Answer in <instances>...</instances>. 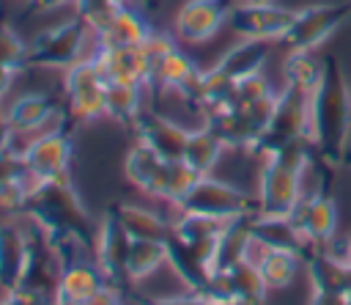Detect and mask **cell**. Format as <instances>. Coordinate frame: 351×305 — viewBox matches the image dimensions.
<instances>
[{
	"instance_id": "12",
	"label": "cell",
	"mask_w": 351,
	"mask_h": 305,
	"mask_svg": "<svg viewBox=\"0 0 351 305\" xmlns=\"http://www.w3.org/2000/svg\"><path fill=\"white\" fill-rule=\"evenodd\" d=\"M129 247H132V236L126 234V228L121 225L118 214L112 212V206L101 214V223L96 225V264L101 269V275L107 278V283L112 286H123L129 283L126 278V258H129Z\"/></svg>"
},
{
	"instance_id": "22",
	"label": "cell",
	"mask_w": 351,
	"mask_h": 305,
	"mask_svg": "<svg viewBox=\"0 0 351 305\" xmlns=\"http://www.w3.org/2000/svg\"><path fill=\"white\" fill-rule=\"evenodd\" d=\"M151 33H154V25L132 0L115 11L107 27L93 33V47H132V44H143Z\"/></svg>"
},
{
	"instance_id": "16",
	"label": "cell",
	"mask_w": 351,
	"mask_h": 305,
	"mask_svg": "<svg viewBox=\"0 0 351 305\" xmlns=\"http://www.w3.org/2000/svg\"><path fill=\"white\" fill-rule=\"evenodd\" d=\"M170 162H173V159L159 157L151 146H145V143L137 140V143L126 151V157H123V176H126V181H129L134 190H140L143 195L156 198V201H165Z\"/></svg>"
},
{
	"instance_id": "33",
	"label": "cell",
	"mask_w": 351,
	"mask_h": 305,
	"mask_svg": "<svg viewBox=\"0 0 351 305\" xmlns=\"http://www.w3.org/2000/svg\"><path fill=\"white\" fill-rule=\"evenodd\" d=\"M225 272L230 275V286H233V294L239 300H247L252 305H263L266 302L269 289H266V283H263V278H261V272H258L252 258H244V261H239L236 267H230Z\"/></svg>"
},
{
	"instance_id": "35",
	"label": "cell",
	"mask_w": 351,
	"mask_h": 305,
	"mask_svg": "<svg viewBox=\"0 0 351 305\" xmlns=\"http://www.w3.org/2000/svg\"><path fill=\"white\" fill-rule=\"evenodd\" d=\"M0 66L11 69L14 74L30 69V52H27V44H25V41L14 33V27L5 25V22H0Z\"/></svg>"
},
{
	"instance_id": "24",
	"label": "cell",
	"mask_w": 351,
	"mask_h": 305,
	"mask_svg": "<svg viewBox=\"0 0 351 305\" xmlns=\"http://www.w3.org/2000/svg\"><path fill=\"white\" fill-rule=\"evenodd\" d=\"M107 286V278L101 275L99 264H88V261H69L63 269H60V278H58V289H55V297L52 300H69L74 305H85L99 289Z\"/></svg>"
},
{
	"instance_id": "49",
	"label": "cell",
	"mask_w": 351,
	"mask_h": 305,
	"mask_svg": "<svg viewBox=\"0 0 351 305\" xmlns=\"http://www.w3.org/2000/svg\"><path fill=\"white\" fill-rule=\"evenodd\" d=\"M343 305H351V286H348L346 294H343Z\"/></svg>"
},
{
	"instance_id": "20",
	"label": "cell",
	"mask_w": 351,
	"mask_h": 305,
	"mask_svg": "<svg viewBox=\"0 0 351 305\" xmlns=\"http://www.w3.org/2000/svg\"><path fill=\"white\" fill-rule=\"evenodd\" d=\"M310 291H337L346 294L351 286V267L346 258L329 245V247H310L304 256Z\"/></svg>"
},
{
	"instance_id": "32",
	"label": "cell",
	"mask_w": 351,
	"mask_h": 305,
	"mask_svg": "<svg viewBox=\"0 0 351 305\" xmlns=\"http://www.w3.org/2000/svg\"><path fill=\"white\" fill-rule=\"evenodd\" d=\"M324 71V58H318L315 52H288L282 60V82L291 88H299L304 93H313V88L318 85Z\"/></svg>"
},
{
	"instance_id": "5",
	"label": "cell",
	"mask_w": 351,
	"mask_h": 305,
	"mask_svg": "<svg viewBox=\"0 0 351 305\" xmlns=\"http://www.w3.org/2000/svg\"><path fill=\"white\" fill-rule=\"evenodd\" d=\"M302 137H310V93L282 85V91H277V104H274L271 121L255 146V154L266 157V154L282 148L285 143H293Z\"/></svg>"
},
{
	"instance_id": "1",
	"label": "cell",
	"mask_w": 351,
	"mask_h": 305,
	"mask_svg": "<svg viewBox=\"0 0 351 305\" xmlns=\"http://www.w3.org/2000/svg\"><path fill=\"white\" fill-rule=\"evenodd\" d=\"M310 140L315 159L340 168L351 140V85L335 55H324V71L310 93Z\"/></svg>"
},
{
	"instance_id": "15",
	"label": "cell",
	"mask_w": 351,
	"mask_h": 305,
	"mask_svg": "<svg viewBox=\"0 0 351 305\" xmlns=\"http://www.w3.org/2000/svg\"><path fill=\"white\" fill-rule=\"evenodd\" d=\"M104 82H129L145 88L151 82V63L143 44L132 47H93L90 52Z\"/></svg>"
},
{
	"instance_id": "27",
	"label": "cell",
	"mask_w": 351,
	"mask_h": 305,
	"mask_svg": "<svg viewBox=\"0 0 351 305\" xmlns=\"http://www.w3.org/2000/svg\"><path fill=\"white\" fill-rule=\"evenodd\" d=\"M167 264L173 267V272L178 275V280L186 286V291L192 294H200L211 278V269L197 258V253L184 242L178 239L176 234L167 239Z\"/></svg>"
},
{
	"instance_id": "29",
	"label": "cell",
	"mask_w": 351,
	"mask_h": 305,
	"mask_svg": "<svg viewBox=\"0 0 351 305\" xmlns=\"http://www.w3.org/2000/svg\"><path fill=\"white\" fill-rule=\"evenodd\" d=\"M222 151H225V143L203 124L200 129H189V137H186V146H184V157L181 159L192 170H197L200 176H208L217 168Z\"/></svg>"
},
{
	"instance_id": "37",
	"label": "cell",
	"mask_w": 351,
	"mask_h": 305,
	"mask_svg": "<svg viewBox=\"0 0 351 305\" xmlns=\"http://www.w3.org/2000/svg\"><path fill=\"white\" fill-rule=\"evenodd\" d=\"M121 5V0H74V14L90 27V33H99L101 27L110 25Z\"/></svg>"
},
{
	"instance_id": "7",
	"label": "cell",
	"mask_w": 351,
	"mask_h": 305,
	"mask_svg": "<svg viewBox=\"0 0 351 305\" xmlns=\"http://www.w3.org/2000/svg\"><path fill=\"white\" fill-rule=\"evenodd\" d=\"M302 179L304 170L277 159V157H263L261 173H258V214H277L288 217L293 206L299 203L302 192Z\"/></svg>"
},
{
	"instance_id": "23",
	"label": "cell",
	"mask_w": 351,
	"mask_h": 305,
	"mask_svg": "<svg viewBox=\"0 0 351 305\" xmlns=\"http://www.w3.org/2000/svg\"><path fill=\"white\" fill-rule=\"evenodd\" d=\"M27 264V231L14 223H0V291L19 289Z\"/></svg>"
},
{
	"instance_id": "6",
	"label": "cell",
	"mask_w": 351,
	"mask_h": 305,
	"mask_svg": "<svg viewBox=\"0 0 351 305\" xmlns=\"http://www.w3.org/2000/svg\"><path fill=\"white\" fill-rule=\"evenodd\" d=\"M178 209L211 214V217H219V220H236V217H244V214L258 212V201L252 195H247L244 190H239L236 184L222 181V179H214L208 173V176H200L197 179V184L181 201Z\"/></svg>"
},
{
	"instance_id": "47",
	"label": "cell",
	"mask_w": 351,
	"mask_h": 305,
	"mask_svg": "<svg viewBox=\"0 0 351 305\" xmlns=\"http://www.w3.org/2000/svg\"><path fill=\"white\" fill-rule=\"evenodd\" d=\"M148 305H178V297H167V300H156V302H148Z\"/></svg>"
},
{
	"instance_id": "3",
	"label": "cell",
	"mask_w": 351,
	"mask_h": 305,
	"mask_svg": "<svg viewBox=\"0 0 351 305\" xmlns=\"http://www.w3.org/2000/svg\"><path fill=\"white\" fill-rule=\"evenodd\" d=\"M88 36H93V33L77 14L66 22L38 30L27 44L30 69H60V71L69 69L71 63L85 58L82 49L88 44Z\"/></svg>"
},
{
	"instance_id": "38",
	"label": "cell",
	"mask_w": 351,
	"mask_h": 305,
	"mask_svg": "<svg viewBox=\"0 0 351 305\" xmlns=\"http://www.w3.org/2000/svg\"><path fill=\"white\" fill-rule=\"evenodd\" d=\"M30 179L3 181L0 184V214H25V203L30 195Z\"/></svg>"
},
{
	"instance_id": "31",
	"label": "cell",
	"mask_w": 351,
	"mask_h": 305,
	"mask_svg": "<svg viewBox=\"0 0 351 305\" xmlns=\"http://www.w3.org/2000/svg\"><path fill=\"white\" fill-rule=\"evenodd\" d=\"M140 96H143V88H140V85L107 82V91H104V115L112 118L115 124L132 126L134 118L143 113Z\"/></svg>"
},
{
	"instance_id": "46",
	"label": "cell",
	"mask_w": 351,
	"mask_h": 305,
	"mask_svg": "<svg viewBox=\"0 0 351 305\" xmlns=\"http://www.w3.org/2000/svg\"><path fill=\"white\" fill-rule=\"evenodd\" d=\"M340 256H343V258H346V264L351 267V234L343 239V253H340Z\"/></svg>"
},
{
	"instance_id": "50",
	"label": "cell",
	"mask_w": 351,
	"mask_h": 305,
	"mask_svg": "<svg viewBox=\"0 0 351 305\" xmlns=\"http://www.w3.org/2000/svg\"><path fill=\"white\" fill-rule=\"evenodd\" d=\"M239 3H263V0H239Z\"/></svg>"
},
{
	"instance_id": "19",
	"label": "cell",
	"mask_w": 351,
	"mask_h": 305,
	"mask_svg": "<svg viewBox=\"0 0 351 305\" xmlns=\"http://www.w3.org/2000/svg\"><path fill=\"white\" fill-rule=\"evenodd\" d=\"M3 113L14 135H30V132L44 129L60 113V99L47 91H30V93L11 99L3 107Z\"/></svg>"
},
{
	"instance_id": "43",
	"label": "cell",
	"mask_w": 351,
	"mask_h": 305,
	"mask_svg": "<svg viewBox=\"0 0 351 305\" xmlns=\"http://www.w3.org/2000/svg\"><path fill=\"white\" fill-rule=\"evenodd\" d=\"M307 305H343V294H337V291H310Z\"/></svg>"
},
{
	"instance_id": "18",
	"label": "cell",
	"mask_w": 351,
	"mask_h": 305,
	"mask_svg": "<svg viewBox=\"0 0 351 305\" xmlns=\"http://www.w3.org/2000/svg\"><path fill=\"white\" fill-rule=\"evenodd\" d=\"M132 129H134L137 140L145 143V146H151L159 157H165V159H181L184 157V146H186L189 129H184L173 118L159 115L154 110H143L134 118Z\"/></svg>"
},
{
	"instance_id": "8",
	"label": "cell",
	"mask_w": 351,
	"mask_h": 305,
	"mask_svg": "<svg viewBox=\"0 0 351 305\" xmlns=\"http://www.w3.org/2000/svg\"><path fill=\"white\" fill-rule=\"evenodd\" d=\"M63 91H66V107L74 121H96L104 115V91L107 82L99 74L90 55L63 69Z\"/></svg>"
},
{
	"instance_id": "4",
	"label": "cell",
	"mask_w": 351,
	"mask_h": 305,
	"mask_svg": "<svg viewBox=\"0 0 351 305\" xmlns=\"http://www.w3.org/2000/svg\"><path fill=\"white\" fill-rule=\"evenodd\" d=\"M348 22H351V3H313L293 14V22L288 33L280 38V44L288 52H299V49L315 52Z\"/></svg>"
},
{
	"instance_id": "9",
	"label": "cell",
	"mask_w": 351,
	"mask_h": 305,
	"mask_svg": "<svg viewBox=\"0 0 351 305\" xmlns=\"http://www.w3.org/2000/svg\"><path fill=\"white\" fill-rule=\"evenodd\" d=\"M293 8H285L274 0L263 3H236L230 5L228 14V27L239 38H255V41H280L291 22H293Z\"/></svg>"
},
{
	"instance_id": "53",
	"label": "cell",
	"mask_w": 351,
	"mask_h": 305,
	"mask_svg": "<svg viewBox=\"0 0 351 305\" xmlns=\"http://www.w3.org/2000/svg\"><path fill=\"white\" fill-rule=\"evenodd\" d=\"M121 3H132V0H121Z\"/></svg>"
},
{
	"instance_id": "25",
	"label": "cell",
	"mask_w": 351,
	"mask_h": 305,
	"mask_svg": "<svg viewBox=\"0 0 351 305\" xmlns=\"http://www.w3.org/2000/svg\"><path fill=\"white\" fill-rule=\"evenodd\" d=\"M250 258L255 261L263 283L269 291H280V289H288L299 269L304 267V258L299 253H291V250H271V247H258L252 245V253Z\"/></svg>"
},
{
	"instance_id": "30",
	"label": "cell",
	"mask_w": 351,
	"mask_h": 305,
	"mask_svg": "<svg viewBox=\"0 0 351 305\" xmlns=\"http://www.w3.org/2000/svg\"><path fill=\"white\" fill-rule=\"evenodd\" d=\"M167 261V242L156 239H132L129 258H126V278L129 283H140L151 278Z\"/></svg>"
},
{
	"instance_id": "11",
	"label": "cell",
	"mask_w": 351,
	"mask_h": 305,
	"mask_svg": "<svg viewBox=\"0 0 351 305\" xmlns=\"http://www.w3.org/2000/svg\"><path fill=\"white\" fill-rule=\"evenodd\" d=\"M293 225L302 231L310 247H329L337 234V206L329 190H315L310 195H302L293 212L288 214Z\"/></svg>"
},
{
	"instance_id": "48",
	"label": "cell",
	"mask_w": 351,
	"mask_h": 305,
	"mask_svg": "<svg viewBox=\"0 0 351 305\" xmlns=\"http://www.w3.org/2000/svg\"><path fill=\"white\" fill-rule=\"evenodd\" d=\"M217 305H252V302H247V300H239V297H233V300H225V302H217Z\"/></svg>"
},
{
	"instance_id": "2",
	"label": "cell",
	"mask_w": 351,
	"mask_h": 305,
	"mask_svg": "<svg viewBox=\"0 0 351 305\" xmlns=\"http://www.w3.org/2000/svg\"><path fill=\"white\" fill-rule=\"evenodd\" d=\"M25 217H30L49 242L74 239L85 247L96 242L90 214L71 179L33 181L25 203Z\"/></svg>"
},
{
	"instance_id": "10",
	"label": "cell",
	"mask_w": 351,
	"mask_h": 305,
	"mask_svg": "<svg viewBox=\"0 0 351 305\" xmlns=\"http://www.w3.org/2000/svg\"><path fill=\"white\" fill-rule=\"evenodd\" d=\"M71 151H74L71 137L60 129H52L36 135L22 148V159L33 181H55V179H69Z\"/></svg>"
},
{
	"instance_id": "17",
	"label": "cell",
	"mask_w": 351,
	"mask_h": 305,
	"mask_svg": "<svg viewBox=\"0 0 351 305\" xmlns=\"http://www.w3.org/2000/svg\"><path fill=\"white\" fill-rule=\"evenodd\" d=\"M206 126L225 143V148H250V151H255V146L263 137L269 121L255 115L252 110L228 107V110L206 115Z\"/></svg>"
},
{
	"instance_id": "44",
	"label": "cell",
	"mask_w": 351,
	"mask_h": 305,
	"mask_svg": "<svg viewBox=\"0 0 351 305\" xmlns=\"http://www.w3.org/2000/svg\"><path fill=\"white\" fill-rule=\"evenodd\" d=\"M66 3H74V0H30V11H36V14H44V11H55V8H63Z\"/></svg>"
},
{
	"instance_id": "42",
	"label": "cell",
	"mask_w": 351,
	"mask_h": 305,
	"mask_svg": "<svg viewBox=\"0 0 351 305\" xmlns=\"http://www.w3.org/2000/svg\"><path fill=\"white\" fill-rule=\"evenodd\" d=\"M85 305H123V302H121V289L112 286V283H107V286L99 289Z\"/></svg>"
},
{
	"instance_id": "45",
	"label": "cell",
	"mask_w": 351,
	"mask_h": 305,
	"mask_svg": "<svg viewBox=\"0 0 351 305\" xmlns=\"http://www.w3.org/2000/svg\"><path fill=\"white\" fill-rule=\"evenodd\" d=\"M11 80H14V71L5 69V66H0V102L5 99V93H8V88H11Z\"/></svg>"
},
{
	"instance_id": "51",
	"label": "cell",
	"mask_w": 351,
	"mask_h": 305,
	"mask_svg": "<svg viewBox=\"0 0 351 305\" xmlns=\"http://www.w3.org/2000/svg\"><path fill=\"white\" fill-rule=\"evenodd\" d=\"M0 305H14V302H11V300H8V297H5V300H3V302H0Z\"/></svg>"
},
{
	"instance_id": "39",
	"label": "cell",
	"mask_w": 351,
	"mask_h": 305,
	"mask_svg": "<svg viewBox=\"0 0 351 305\" xmlns=\"http://www.w3.org/2000/svg\"><path fill=\"white\" fill-rule=\"evenodd\" d=\"M271 93H277V91L269 85V80H266L263 74H252V77L236 82L233 104H230V107H244V104L261 102V99H266V96H271Z\"/></svg>"
},
{
	"instance_id": "28",
	"label": "cell",
	"mask_w": 351,
	"mask_h": 305,
	"mask_svg": "<svg viewBox=\"0 0 351 305\" xmlns=\"http://www.w3.org/2000/svg\"><path fill=\"white\" fill-rule=\"evenodd\" d=\"M112 212L118 214L121 225L126 228V234L132 239H156V242H167L173 236V225H167L156 212L134 206V203H123L118 201L112 206Z\"/></svg>"
},
{
	"instance_id": "13",
	"label": "cell",
	"mask_w": 351,
	"mask_h": 305,
	"mask_svg": "<svg viewBox=\"0 0 351 305\" xmlns=\"http://www.w3.org/2000/svg\"><path fill=\"white\" fill-rule=\"evenodd\" d=\"M228 0H184L173 19L176 38L184 44H203L214 38L222 25H228Z\"/></svg>"
},
{
	"instance_id": "36",
	"label": "cell",
	"mask_w": 351,
	"mask_h": 305,
	"mask_svg": "<svg viewBox=\"0 0 351 305\" xmlns=\"http://www.w3.org/2000/svg\"><path fill=\"white\" fill-rule=\"evenodd\" d=\"M200 173L192 170L184 159H173L170 162V173H167V190H165V201L173 206H181V201L192 192V187L197 184Z\"/></svg>"
},
{
	"instance_id": "52",
	"label": "cell",
	"mask_w": 351,
	"mask_h": 305,
	"mask_svg": "<svg viewBox=\"0 0 351 305\" xmlns=\"http://www.w3.org/2000/svg\"><path fill=\"white\" fill-rule=\"evenodd\" d=\"M346 165H348V168H351V157H348V159H346Z\"/></svg>"
},
{
	"instance_id": "34",
	"label": "cell",
	"mask_w": 351,
	"mask_h": 305,
	"mask_svg": "<svg viewBox=\"0 0 351 305\" xmlns=\"http://www.w3.org/2000/svg\"><path fill=\"white\" fill-rule=\"evenodd\" d=\"M178 220L173 223V234L184 242H200V239H211L219 236L228 225V220L211 217V214H200V212H184L178 209Z\"/></svg>"
},
{
	"instance_id": "21",
	"label": "cell",
	"mask_w": 351,
	"mask_h": 305,
	"mask_svg": "<svg viewBox=\"0 0 351 305\" xmlns=\"http://www.w3.org/2000/svg\"><path fill=\"white\" fill-rule=\"evenodd\" d=\"M250 231H252V242L258 247H271V250H291L299 253L302 258L307 256L310 245L302 236V231L293 225L291 217H277V214H258L252 212L250 217Z\"/></svg>"
},
{
	"instance_id": "41",
	"label": "cell",
	"mask_w": 351,
	"mask_h": 305,
	"mask_svg": "<svg viewBox=\"0 0 351 305\" xmlns=\"http://www.w3.org/2000/svg\"><path fill=\"white\" fill-rule=\"evenodd\" d=\"M14 305H52V297L49 294H41V291H33V289H16L11 294H5Z\"/></svg>"
},
{
	"instance_id": "40",
	"label": "cell",
	"mask_w": 351,
	"mask_h": 305,
	"mask_svg": "<svg viewBox=\"0 0 351 305\" xmlns=\"http://www.w3.org/2000/svg\"><path fill=\"white\" fill-rule=\"evenodd\" d=\"M16 179H30L27 168H25V159L22 154L16 151H0V184L3 181H16ZM33 181V179H30Z\"/></svg>"
},
{
	"instance_id": "14",
	"label": "cell",
	"mask_w": 351,
	"mask_h": 305,
	"mask_svg": "<svg viewBox=\"0 0 351 305\" xmlns=\"http://www.w3.org/2000/svg\"><path fill=\"white\" fill-rule=\"evenodd\" d=\"M200 80H203V69H197V63L181 49H170L151 71V88L162 91V93H176L178 99H184L192 110L197 104V91H200Z\"/></svg>"
},
{
	"instance_id": "26",
	"label": "cell",
	"mask_w": 351,
	"mask_h": 305,
	"mask_svg": "<svg viewBox=\"0 0 351 305\" xmlns=\"http://www.w3.org/2000/svg\"><path fill=\"white\" fill-rule=\"evenodd\" d=\"M269 60V41H255V38H241L239 44H233L230 49H225V55L214 63L217 71H222L228 80L239 82L247 80L252 74H261V69Z\"/></svg>"
}]
</instances>
